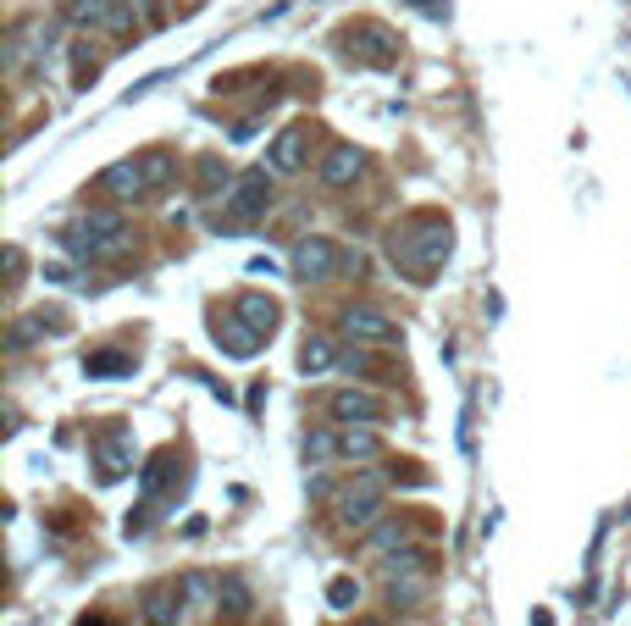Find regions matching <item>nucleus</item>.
I'll return each instance as SVG.
<instances>
[{"label":"nucleus","mask_w":631,"mask_h":626,"mask_svg":"<svg viewBox=\"0 0 631 626\" xmlns=\"http://www.w3.org/2000/svg\"><path fill=\"white\" fill-rule=\"evenodd\" d=\"M50 39H56V28L39 23V17H34V23H17V28H12V45H6V67L17 73V67H23L28 56H45Z\"/></svg>","instance_id":"9"},{"label":"nucleus","mask_w":631,"mask_h":626,"mask_svg":"<svg viewBox=\"0 0 631 626\" xmlns=\"http://www.w3.org/2000/svg\"><path fill=\"white\" fill-rule=\"evenodd\" d=\"M61 244H67L78 261H100V255H122L128 250V228L106 211H89V217H72L61 228Z\"/></svg>","instance_id":"2"},{"label":"nucleus","mask_w":631,"mask_h":626,"mask_svg":"<svg viewBox=\"0 0 631 626\" xmlns=\"http://www.w3.org/2000/svg\"><path fill=\"white\" fill-rule=\"evenodd\" d=\"M211 333H216V338H227V350H233V355H255V344H261V338H255L250 327L239 322V316H216Z\"/></svg>","instance_id":"17"},{"label":"nucleus","mask_w":631,"mask_h":626,"mask_svg":"<svg viewBox=\"0 0 631 626\" xmlns=\"http://www.w3.org/2000/svg\"><path fill=\"white\" fill-rule=\"evenodd\" d=\"M338 455H344V460H371V455H377V433H371V427H344Z\"/></svg>","instance_id":"19"},{"label":"nucleus","mask_w":631,"mask_h":626,"mask_svg":"<svg viewBox=\"0 0 631 626\" xmlns=\"http://www.w3.org/2000/svg\"><path fill=\"white\" fill-rule=\"evenodd\" d=\"M133 466V444H122V438H106V444H100V477H122V471Z\"/></svg>","instance_id":"20"},{"label":"nucleus","mask_w":631,"mask_h":626,"mask_svg":"<svg viewBox=\"0 0 631 626\" xmlns=\"http://www.w3.org/2000/svg\"><path fill=\"white\" fill-rule=\"evenodd\" d=\"M410 6H416V12H427V17H443V12H449V6H438V0H410Z\"/></svg>","instance_id":"28"},{"label":"nucleus","mask_w":631,"mask_h":626,"mask_svg":"<svg viewBox=\"0 0 631 626\" xmlns=\"http://www.w3.org/2000/svg\"><path fill=\"white\" fill-rule=\"evenodd\" d=\"M305 455H310V460H327V455H333V438H327V433H310Z\"/></svg>","instance_id":"25"},{"label":"nucleus","mask_w":631,"mask_h":626,"mask_svg":"<svg viewBox=\"0 0 631 626\" xmlns=\"http://www.w3.org/2000/svg\"><path fill=\"white\" fill-rule=\"evenodd\" d=\"M338 338H349V344H399V322L382 316L377 305H344L338 311Z\"/></svg>","instance_id":"5"},{"label":"nucleus","mask_w":631,"mask_h":626,"mask_svg":"<svg viewBox=\"0 0 631 626\" xmlns=\"http://www.w3.org/2000/svg\"><path fill=\"white\" fill-rule=\"evenodd\" d=\"M222 604H227V610H250V593H244V582H222Z\"/></svg>","instance_id":"24"},{"label":"nucleus","mask_w":631,"mask_h":626,"mask_svg":"<svg viewBox=\"0 0 631 626\" xmlns=\"http://www.w3.org/2000/svg\"><path fill=\"white\" fill-rule=\"evenodd\" d=\"M183 599H189V593H183L178 582H155V588H144V599H139L144 626H178Z\"/></svg>","instance_id":"8"},{"label":"nucleus","mask_w":631,"mask_h":626,"mask_svg":"<svg viewBox=\"0 0 631 626\" xmlns=\"http://www.w3.org/2000/svg\"><path fill=\"white\" fill-rule=\"evenodd\" d=\"M139 167H144V178H150V189H167V183H172V172H178V167H172V156H167V150H144V156H139Z\"/></svg>","instance_id":"21"},{"label":"nucleus","mask_w":631,"mask_h":626,"mask_svg":"<svg viewBox=\"0 0 631 626\" xmlns=\"http://www.w3.org/2000/svg\"><path fill=\"white\" fill-rule=\"evenodd\" d=\"M333 361H338V355H333V344H327V338H316V333H310L305 344H299V372H305V377L333 372Z\"/></svg>","instance_id":"16"},{"label":"nucleus","mask_w":631,"mask_h":626,"mask_svg":"<svg viewBox=\"0 0 631 626\" xmlns=\"http://www.w3.org/2000/svg\"><path fill=\"white\" fill-rule=\"evenodd\" d=\"M349 34H360V39H366V45H360V56H366L371 67H388V61L399 56L393 34H388V28H377V23H360V28H349Z\"/></svg>","instance_id":"15"},{"label":"nucleus","mask_w":631,"mask_h":626,"mask_svg":"<svg viewBox=\"0 0 631 626\" xmlns=\"http://www.w3.org/2000/svg\"><path fill=\"white\" fill-rule=\"evenodd\" d=\"M172 471H178V460H172V455H155V460H150V466H144V477H139L144 499H161V494H167V482H172Z\"/></svg>","instance_id":"18"},{"label":"nucleus","mask_w":631,"mask_h":626,"mask_svg":"<svg viewBox=\"0 0 631 626\" xmlns=\"http://www.w3.org/2000/svg\"><path fill=\"white\" fill-rule=\"evenodd\" d=\"M100 189H106L111 200H144V194H150V178H144L139 161H117V167L100 178Z\"/></svg>","instance_id":"12"},{"label":"nucleus","mask_w":631,"mask_h":626,"mask_svg":"<svg viewBox=\"0 0 631 626\" xmlns=\"http://www.w3.org/2000/svg\"><path fill=\"white\" fill-rule=\"evenodd\" d=\"M355 593H360V582H349V577H338L333 588H327V599L338 604V610H344V604H355Z\"/></svg>","instance_id":"23"},{"label":"nucleus","mask_w":631,"mask_h":626,"mask_svg":"<svg viewBox=\"0 0 631 626\" xmlns=\"http://www.w3.org/2000/svg\"><path fill=\"white\" fill-rule=\"evenodd\" d=\"M84 372L89 377H128L133 361L128 355H117V350H106V355H95V361H84Z\"/></svg>","instance_id":"22"},{"label":"nucleus","mask_w":631,"mask_h":626,"mask_svg":"<svg viewBox=\"0 0 631 626\" xmlns=\"http://www.w3.org/2000/svg\"><path fill=\"white\" fill-rule=\"evenodd\" d=\"M327 410H333V422H344V427H377L382 422V405L371 394H360V388L333 394V399H327Z\"/></svg>","instance_id":"10"},{"label":"nucleus","mask_w":631,"mask_h":626,"mask_svg":"<svg viewBox=\"0 0 631 626\" xmlns=\"http://www.w3.org/2000/svg\"><path fill=\"white\" fill-rule=\"evenodd\" d=\"M393 543H405V532H399V527H377V538H371V549H393Z\"/></svg>","instance_id":"26"},{"label":"nucleus","mask_w":631,"mask_h":626,"mask_svg":"<svg viewBox=\"0 0 631 626\" xmlns=\"http://www.w3.org/2000/svg\"><path fill=\"white\" fill-rule=\"evenodd\" d=\"M344 266V250L333 239H299L294 244V277L299 283H327Z\"/></svg>","instance_id":"6"},{"label":"nucleus","mask_w":631,"mask_h":626,"mask_svg":"<svg viewBox=\"0 0 631 626\" xmlns=\"http://www.w3.org/2000/svg\"><path fill=\"white\" fill-rule=\"evenodd\" d=\"M266 205H272V178H266V167L261 172H244V178L227 189V200H222L227 228H255V222L266 217Z\"/></svg>","instance_id":"3"},{"label":"nucleus","mask_w":631,"mask_h":626,"mask_svg":"<svg viewBox=\"0 0 631 626\" xmlns=\"http://www.w3.org/2000/svg\"><path fill=\"white\" fill-rule=\"evenodd\" d=\"M355 626H382V621H355Z\"/></svg>","instance_id":"29"},{"label":"nucleus","mask_w":631,"mask_h":626,"mask_svg":"<svg viewBox=\"0 0 631 626\" xmlns=\"http://www.w3.org/2000/svg\"><path fill=\"white\" fill-rule=\"evenodd\" d=\"M454 233H449V217H410L405 228H393L388 239V255L399 266H405L410 277H432V266H443V255H449Z\"/></svg>","instance_id":"1"},{"label":"nucleus","mask_w":631,"mask_h":626,"mask_svg":"<svg viewBox=\"0 0 631 626\" xmlns=\"http://www.w3.org/2000/svg\"><path fill=\"white\" fill-rule=\"evenodd\" d=\"M117 6H122V0H67V23L72 28H106V34H111Z\"/></svg>","instance_id":"14"},{"label":"nucleus","mask_w":631,"mask_h":626,"mask_svg":"<svg viewBox=\"0 0 631 626\" xmlns=\"http://www.w3.org/2000/svg\"><path fill=\"white\" fill-rule=\"evenodd\" d=\"M84 626H100V621H84Z\"/></svg>","instance_id":"30"},{"label":"nucleus","mask_w":631,"mask_h":626,"mask_svg":"<svg viewBox=\"0 0 631 626\" xmlns=\"http://www.w3.org/2000/svg\"><path fill=\"white\" fill-rule=\"evenodd\" d=\"M305 145H310V128H305V122L283 128V133H277V145L266 150V172H277V178L299 172V167H305Z\"/></svg>","instance_id":"7"},{"label":"nucleus","mask_w":631,"mask_h":626,"mask_svg":"<svg viewBox=\"0 0 631 626\" xmlns=\"http://www.w3.org/2000/svg\"><path fill=\"white\" fill-rule=\"evenodd\" d=\"M360 172H366V150H355V145H333L322 156V183L327 189H349Z\"/></svg>","instance_id":"11"},{"label":"nucleus","mask_w":631,"mask_h":626,"mask_svg":"<svg viewBox=\"0 0 631 626\" xmlns=\"http://www.w3.org/2000/svg\"><path fill=\"white\" fill-rule=\"evenodd\" d=\"M382 516V488L377 482H349L344 494L333 499V527L338 532H366Z\"/></svg>","instance_id":"4"},{"label":"nucleus","mask_w":631,"mask_h":626,"mask_svg":"<svg viewBox=\"0 0 631 626\" xmlns=\"http://www.w3.org/2000/svg\"><path fill=\"white\" fill-rule=\"evenodd\" d=\"M133 6H139V12H144V23H161V17H167V12H161V6H155V0H133Z\"/></svg>","instance_id":"27"},{"label":"nucleus","mask_w":631,"mask_h":626,"mask_svg":"<svg viewBox=\"0 0 631 626\" xmlns=\"http://www.w3.org/2000/svg\"><path fill=\"white\" fill-rule=\"evenodd\" d=\"M277 311H283V305L266 300V294H244V300L233 305V316H239V322L250 327L255 338H272V333H277Z\"/></svg>","instance_id":"13"}]
</instances>
